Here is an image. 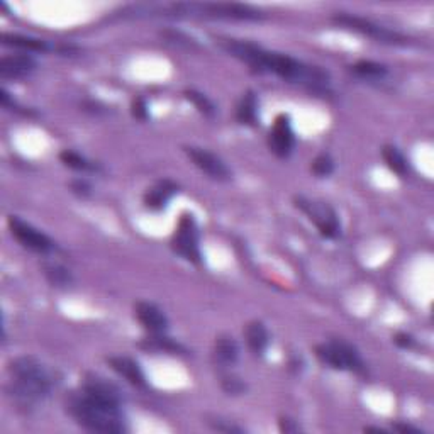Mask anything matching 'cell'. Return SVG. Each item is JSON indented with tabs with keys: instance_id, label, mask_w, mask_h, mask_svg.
Wrapping results in <instances>:
<instances>
[{
	"instance_id": "cell-31",
	"label": "cell",
	"mask_w": 434,
	"mask_h": 434,
	"mask_svg": "<svg viewBox=\"0 0 434 434\" xmlns=\"http://www.w3.org/2000/svg\"><path fill=\"white\" fill-rule=\"evenodd\" d=\"M70 187H72V192L76 193L79 197H87L90 190H92L88 185V182H85V180H75V182H72Z\"/></svg>"
},
{
	"instance_id": "cell-8",
	"label": "cell",
	"mask_w": 434,
	"mask_h": 434,
	"mask_svg": "<svg viewBox=\"0 0 434 434\" xmlns=\"http://www.w3.org/2000/svg\"><path fill=\"white\" fill-rule=\"evenodd\" d=\"M185 153L188 158L193 161L197 169L209 175L210 178L217 180V182H227L231 180V170L217 154L207 152L204 148H197V146H185Z\"/></svg>"
},
{
	"instance_id": "cell-33",
	"label": "cell",
	"mask_w": 434,
	"mask_h": 434,
	"mask_svg": "<svg viewBox=\"0 0 434 434\" xmlns=\"http://www.w3.org/2000/svg\"><path fill=\"white\" fill-rule=\"evenodd\" d=\"M365 433H380V434H387L385 429H382V428H365Z\"/></svg>"
},
{
	"instance_id": "cell-24",
	"label": "cell",
	"mask_w": 434,
	"mask_h": 434,
	"mask_svg": "<svg viewBox=\"0 0 434 434\" xmlns=\"http://www.w3.org/2000/svg\"><path fill=\"white\" fill-rule=\"evenodd\" d=\"M185 97L197 107V110H199L200 114L209 115L210 118V115H214V113H216V107H214L212 102H210L204 93L197 92V90H185Z\"/></svg>"
},
{
	"instance_id": "cell-15",
	"label": "cell",
	"mask_w": 434,
	"mask_h": 434,
	"mask_svg": "<svg viewBox=\"0 0 434 434\" xmlns=\"http://www.w3.org/2000/svg\"><path fill=\"white\" fill-rule=\"evenodd\" d=\"M214 358L221 367H233L239 358V346L229 334H221L214 343Z\"/></svg>"
},
{
	"instance_id": "cell-13",
	"label": "cell",
	"mask_w": 434,
	"mask_h": 434,
	"mask_svg": "<svg viewBox=\"0 0 434 434\" xmlns=\"http://www.w3.org/2000/svg\"><path fill=\"white\" fill-rule=\"evenodd\" d=\"M107 363L119 377H122L131 385L139 387V389L146 387L144 373L132 358H129V356H110V358H107Z\"/></svg>"
},
{
	"instance_id": "cell-19",
	"label": "cell",
	"mask_w": 434,
	"mask_h": 434,
	"mask_svg": "<svg viewBox=\"0 0 434 434\" xmlns=\"http://www.w3.org/2000/svg\"><path fill=\"white\" fill-rule=\"evenodd\" d=\"M382 156H384L387 166H389L394 173L401 175V177L407 175V171H409V165H407L406 156H404L397 146H392V144L384 146V149H382Z\"/></svg>"
},
{
	"instance_id": "cell-12",
	"label": "cell",
	"mask_w": 434,
	"mask_h": 434,
	"mask_svg": "<svg viewBox=\"0 0 434 434\" xmlns=\"http://www.w3.org/2000/svg\"><path fill=\"white\" fill-rule=\"evenodd\" d=\"M81 390L90 395H93V397L104 399V401L115 402V404L122 402L121 389L104 377L87 375L85 377L84 384H81Z\"/></svg>"
},
{
	"instance_id": "cell-32",
	"label": "cell",
	"mask_w": 434,
	"mask_h": 434,
	"mask_svg": "<svg viewBox=\"0 0 434 434\" xmlns=\"http://www.w3.org/2000/svg\"><path fill=\"white\" fill-rule=\"evenodd\" d=\"M395 431H399V433H409V434H423V431H419L418 428H412V426H409V424H394L392 426Z\"/></svg>"
},
{
	"instance_id": "cell-23",
	"label": "cell",
	"mask_w": 434,
	"mask_h": 434,
	"mask_svg": "<svg viewBox=\"0 0 434 434\" xmlns=\"http://www.w3.org/2000/svg\"><path fill=\"white\" fill-rule=\"evenodd\" d=\"M311 170H312V173L316 175V177H319V178L329 177V175L334 171L333 158H331L328 153L317 154V156L314 158Z\"/></svg>"
},
{
	"instance_id": "cell-25",
	"label": "cell",
	"mask_w": 434,
	"mask_h": 434,
	"mask_svg": "<svg viewBox=\"0 0 434 434\" xmlns=\"http://www.w3.org/2000/svg\"><path fill=\"white\" fill-rule=\"evenodd\" d=\"M146 346L152 348V350L166 351V353H180V351H183L182 346L173 343L169 338H161L160 334H154V338L148 339V341H146Z\"/></svg>"
},
{
	"instance_id": "cell-14",
	"label": "cell",
	"mask_w": 434,
	"mask_h": 434,
	"mask_svg": "<svg viewBox=\"0 0 434 434\" xmlns=\"http://www.w3.org/2000/svg\"><path fill=\"white\" fill-rule=\"evenodd\" d=\"M178 192V185L171 180H160L156 182L152 188H148V192L144 193V204L146 207L153 209V210H161L166 207L169 200L175 193Z\"/></svg>"
},
{
	"instance_id": "cell-29",
	"label": "cell",
	"mask_w": 434,
	"mask_h": 434,
	"mask_svg": "<svg viewBox=\"0 0 434 434\" xmlns=\"http://www.w3.org/2000/svg\"><path fill=\"white\" fill-rule=\"evenodd\" d=\"M278 429H280V433L292 434V433H299L300 431V426H299L297 423H295L294 419L280 418V421H278Z\"/></svg>"
},
{
	"instance_id": "cell-9",
	"label": "cell",
	"mask_w": 434,
	"mask_h": 434,
	"mask_svg": "<svg viewBox=\"0 0 434 434\" xmlns=\"http://www.w3.org/2000/svg\"><path fill=\"white\" fill-rule=\"evenodd\" d=\"M295 144L294 131H292L290 118L287 114L277 115L275 119L272 131L268 136V146L272 153L277 154L278 158H287L292 153Z\"/></svg>"
},
{
	"instance_id": "cell-22",
	"label": "cell",
	"mask_w": 434,
	"mask_h": 434,
	"mask_svg": "<svg viewBox=\"0 0 434 434\" xmlns=\"http://www.w3.org/2000/svg\"><path fill=\"white\" fill-rule=\"evenodd\" d=\"M59 160H62L67 166H70V169L79 170V171H87V170L97 169L96 165H92L88 160H85L81 154L70 152V149H64V152H62V154H59Z\"/></svg>"
},
{
	"instance_id": "cell-7",
	"label": "cell",
	"mask_w": 434,
	"mask_h": 434,
	"mask_svg": "<svg viewBox=\"0 0 434 434\" xmlns=\"http://www.w3.org/2000/svg\"><path fill=\"white\" fill-rule=\"evenodd\" d=\"M7 224L12 236H14L24 248L36 253H50L55 249V243L51 241L48 236L41 233L40 229H36V227H33L31 224H28V222H24L21 217L8 216Z\"/></svg>"
},
{
	"instance_id": "cell-27",
	"label": "cell",
	"mask_w": 434,
	"mask_h": 434,
	"mask_svg": "<svg viewBox=\"0 0 434 434\" xmlns=\"http://www.w3.org/2000/svg\"><path fill=\"white\" fill-rule=\"evenodd\" d=\"M210 428L214 429V431H221V433H244L243 428L234 426V424H231L229 421H222V419H214L209 421Z\"/></svg>"
},
{
	"instance_id": "cell-30",
	"label": "cell",
	"mask_w": 434,
	"mask_h": 434,
	"mask_svg": "<svg viewBox=\"0 0 434 434\" xmlns=\"http://www.w3.org/2000/svg\"><path fill=\"white\" fill-rule=\"evenodd\" d=\"M394 343L397 346L404 348V350H409V348L414 346V338H412L411 334H407V333H397L394 336Z\"/></svg>"
},
{
	"instance_id": "cell-5",
	"label": "cell",
	"mask_w": 434,
	"mask_h": 434,
	"mask_svg": "<svg viewBox=\"0 0 434 434\" xmlns=\"http://www.w3.org/2000/svg\"><path fill=\"white\" fill-rule=\"evenodd\" d=\"M333 23L341 25V28L351 29V31L363 34V36L372 38V40H377L378 42H385V45L404 46L409 42L407 41V38H404L402 34L390 31V29H387V28H382V25L372 23V21H368V19H363V17L341 14V16L334 17Z\"/></svg>"
},
{
	"instance_id": "cell-4",
	"label": "cell",
	"mask_w": 434,
	"mask_h": 434,
	"mask_svg": "<svg viewBox=\"0 0 434 434\" xmlns=\"http://www.w3.org/2000/svg\"><path fill=\"white\" fill-rule=\"evenodd\" d=\"M294 202L295 207L302 210V212L309 217V221L316 224L321 236H324V238L328 239L338 238L339 233H341V226H339L336 210L331 207L329 204L321 200L307 199V197L302 195L295 197Z\"/></svg>"
},
{
	"instance_id": "cell-2",
	"label": "cell",
	"mask_w": 434,
	"mask_h": 434,
	"mask_svg": "<svg viewBox=\"0 0 434 434\" xmlns=\"http://www.w3.org/2000/svg\"><path fill=\"white\" fill-rule=\"evenodd\" d=\"M11 385L8 395L21 407H33L42 399H46L53 389V375L34 356H19L8 363Z\"/></svg>"
},
{
	"instance_id": "cell-1",
	"label": "cell",
	"mask_w": 434,
	"mask_h": 434,
	"mask_svg": "<svg viewBox=\"0 0 434 434\" xmlns=\"http://www.w3.org/2000/svg\"><path fill=\"white\" fill-rule=\"evenodd\" d=\"M67 412L79 426L93 433H126L121 404L93 397L84 390L72 392L64 401Z\"/></svg>"
},
{
	"instance_id": "cell-10",
	"label": "cell",
	"mask_w": 434,
	"mask_h": 434,
	"mask_svg": "<svg viewBox=\"0 0 434 434\" xmlns=\"http://www.w3.org/2000/svg\"><path fill=\"white\" fill-rule=\"evenodd\" d=\"M135 312L137 321L152 334H163L169 329V319H166V316L163 314L161 309L154 306V304L141 300V302H137L135 306Z\"/></svg>"
},
{
	"instance_id": "cell-20",
	"label": "cell",
	"mask_w": 434,
	"mask_h": 434,
	"mask_svg": "<svg viewBox=\"0 0 434 434\" xmlns=\"http://www.w3.org/2000/svg\"><path fill=\"white\" fill-rule=\"evenodd\" d=\"M45 275L48 278V282L53 287H58V289H67L73 283V277L70 273V270H67L62 265H46L45 266Z\"/></svg>"
},
{
	"instance_id": "cell-16",
	"label": "cell",
	"mask_w": 434,
	"mask_h": 434,
	"mask_svg": "<svg viewBox=\"0 0 434 434\" xmlns=\"http://www.w3.org/2000/svg\"><path fill=\"white\" fill-rule=\"evenodd\" d=\"M244 339H246V345L253 353L263 355L266 346H268L270 336L263 322L251 321L248 322L246 328H244Z\"/></svg>"
},
{
	"instance_id": "cell-11",
	"label": "cell",
	"mask_w": 434,
	"mask_h": 434,
	"mask_svg": "<svg viewBox=\"0 0 434 434\" xmlns=\"http://www.w3.org/2000/svg\"><path fill=\"white\" fill-rule=\"evenodd\" d=\"M36 70V62L29 55H8L0 59L2 80H21Z\"/></svg>"
},
{
	"instance_id": "cell-18",
	"label": "cell",
	"mask_w": 434,
	"mask_h": 434,
	"mask_svg": "<svg viewBox=\"0 0 434 434\" xmlns=\"http://www.w3.org/2000/svg\"><path fill=\"white\" fill-rule=\"evenodd\" d=\"M2 45L14 46V48L28 50V51H48L50 45L42 40H36V38L21 36V34H2Z\"/></svg>"
},
{
	"instance_id": "cell-6",
	"label": "cell",
	"mask_w": 434,
	"mask_h": 434,
	"mask_svg": "<svg viewBox=\"0 0 434 434\" xmlns=\"http://www.w3.org/2000/svg\"><path fill=\"white\" fill-rule=\"evenodd\" d=\"M171 248L180 256L185 258L190 263H200V248H199V227L193 216H182L171 238Z\"/></svg>"
},
{
	"instance_id": "cell-21",
	"label": "cell",
	"mask_w": 434,
	"mask_h": 434,
	"mask_svg": "<svg viewBox=\"0 0 434 434\" xmlns=\"http://www.w3.org/2000/svg\"><path fill=\"white\" fill-rule=\"evenodd\" d=\"M351 72H353L355 75L362 76V79L375 80V79H384L387 75V67L385 64L362 59V62L355 63L353 67H351Z\"/></svg>"
},
{
	"instance_id": "cell-17",
	"label": "cell",
	"mask_w": 434,
	"mask_h": 434,
	"mask_svg": "<svg viewBox=\"0 0 434 434\" xmlns=\"http://www.w3.org/2000/svg\"><path fill=\"white\" fill-rule=\"evenodd\" d=\"M236 119L244 126H256L258 124V101L256 93L248 90L241 97L238 107H236Z\"/></svg>"
},
{
	"instance_id": "cell-28",
	"label": "cell",
	"mask_w": 434,
	"mask_h": 434,
	"mask_svg": "<svg viewBox=\"0 0 434 434\" xmlns=\"http://www.w3.org/2000/svg\"><path fill=\"white\" fill-rule=\"evenodd\" d=\"M131 113L136 119H139V121H146V119H148V105H146L144 98L139 97L136 98V101H132Z\"/></svg>"
},
{
	"instance_id": "cell-3",
	"label": "cell",
	"mask_w": 434,
	"mask_h": 434,
	"mask_svg": "<svg viewBox=\"0 0 434 434\" xmlns=\"http://www.w3.org/2000/svg\"><path fill=\"white\" fill-rule=\"evenodd\" d=\"M316 356L328 367L334 370H350L356 373L365 372V363L358 350L345 339L334 338L328 343L316 346Z\"/></svg>"
},
{
	"instance_id": "cell-26",
	"label": "cell",
	"mask_w": 434,
	"mask_h": 434,
	"mask_svg": "<svg viewBox=\"0 0 434 434\" xmlns=\"http://www.w3.org/2000/svg\"><path fill=\"white\" fill-rule=\"evenodd\" d=\"M222 389L229 395H241L246 392V384H244L241 378L234 375H226L222 377Z\"/></svg>"
}]
</instances>
